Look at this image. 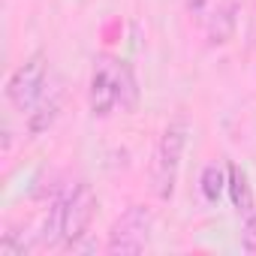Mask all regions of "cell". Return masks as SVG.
<instances>
[{
	"mask_svg": "<svg viewBox=\"0 0 256 256\" xmlns=\"http://www.w3.org/2000/svg\"><path fill=\"white\" fill-rule=\"evenodd\" d=\"M94 214H96V193L90 190V184L88 181L70 184L52 202V208H48V214L42 220L40 244L78 250L82 241L88 238V229L94 223Z\"/></svg>",
	"mask_w": 256,
	"mask_h": 256,
	"instance_id": "obj_1",
	"label": "cell"
},
{
	"mask_svg": "<svg viewBox=\"0 0 256 256\" xmlns=\"http://www.w3.org/2000/svg\"><path fill=\"white\" fill-rule=\"evenodd\" d=\"M139 102L136 72L124 58L100 54L88 82V108L94 118H112L114 112H133Z\"/></svg>",
	"mask_w": 256,
	"mask_h": 256,
	"instance_id": "obj_2",
	"label": "cell"
},
{
	"mask_svg": "<svg viewBox=\"0 0 256 256\" xmlns=\"http://www.w3.org/2000/svg\"><path fill=\"white\" fill-rule=\"evenodd\" d=\"M187 136H190V124L184 114L172 118L160 142L154 148V160H151V190L160 202H169L175 196L178 187V175H181V160H184V148H187Z\"/></svg>",
	"mask_w": 256,
	"mask_h": 256,
	"instance_id": "obj_3",
	"label": "cell"
},
{
	"mask_svg": "<svg viewBox=\"0 0 256 256\" xmlns=\"http://www.w3.org/2000/svg\"><path fill=\"white\" fill-rule=\"evenodd\" d=\"M52 78H48V64H46V54H30L24 64H18L10 78H6V100L16 112L22 114H30L36 108V102L46 96Z\"/></svg>",
	"mask_w": 256,
	"mask_h": 256,
	"instance_id": "obj_4",
	"label": "cell"
},
{
	"mask_svg": "<svg viewBox=\"0 0 256 256\" xmlns=\"http://www.w3.org/2000/svg\"><path fill=\"white\" fill-rule=\"evenodd\" d=\"M151 232H154V214L148 205H130L108 229L106 238V253L118 256V253H142L151 244Z\"/></svg>",
	"mask_w": 256,
	"mask_h": 256,
	"instance_id": "obj_5",
	"label": "cell"
},
{
	"mask_svg": "<svg viewBox=\"0 0 256 256\" xmlns=\"http://www.w3.org/2000/svg\"><path fill=\"white\" fill-rule=\"evenodd\" d=\"M60 106H64V88L60 84H48L46 96L36 102V108L28 114V133L30 136H42L46 130H52V124L58 120L60 114Z\"/></svg>",
	"mask_w": 256,
	"mask_h": 256,
	"instance_id": "obj_6",
	"label": "cell"
},
{
	"mask_svg": "<svg viewBox=\"0 0 256 256\" xmlns=\"http://www.w3.org/2000/svg\"><path fill=\"white\" fill-rule=\"evenodd\" d=\"M238 24V4L235 0H226V4H217L214 12L205 18V36L208 46H226L235 34Z\"/></svg>",
	"mask_w": 256,
	"mask_h": 256,
	"instance_id": "obj_7",
	"label": "cell"
},
{
	"mask_svg": "<svg viewBox=\"0 0 256 256\" xmlns=\"http://www.w3.org/2000/svg\"><path fill=\"white\" fill-rule=\"evenodd\" d=\"M226 193H229V199H232V208H235L241 217H247V214L256 211L250 178H247V172H244L238 163H229V166H226Z\"/></svg>",
	"mask_w": 256,
	"mask_h": 256,
	"instance_id": "obj_8",
	"label": "cell"
},
{
	"mask_svg": "<svg viewBox=\"0 0 256 256\" xmlns=\"http://www.w3.org/2000/svg\"><path fill=\"white\" fill-rule=\"evenodd\" d=\"M199 193H202L205 202L214 205V202L226 193V169L217 166V163H208V166L202 169V175H199Z\"/></svg>",
	"mask_w": 256,
	"mask_h": 256,
	"instance_id": "obj_9",
	"label": "cell"
},
{
	"mask_svg": "<svg viewBox=\"0 0 256 256\" xmlns=\"http://www.w3.org/2000/svg\"><path fill=\"white\" fill-rule=\"evenodd\" d=\"M24 253H30V244L18 232H4V238H0V256H24Z\"/></svg>",
	"mask_w": 256,
	"mask_h": 256,
	"instance_id": "obj_10",
	"label": "cell"
},
{
	"mask_svg": "<svg viewBox=\"0 0 256 256\" xmlns=\"http://www.w3.org/2000/svg\"><path fill=\"white\" fill-rule=\"evenodd\" d=\"M241 247L247 253H256V211L244 217V229H241Z\"/></svg>",
	"mask_w": 256,
	"mask_h": 256,
	"instance_id": "obj_11",
	"label": "cell"
},
{
	"mask_svg": "<svg viewBox=\"0 0 256 256\" xmlns=\"http://www.w3.org/2000/svg\"><path fill=\"white\" fill-rule=\"evenodd\" d=\"M184 6H187L190 18H199V22H205V18H208V16L214 12L217 0H184Z\"/></svg>",
	"mask_w": 256,
	"mask_h": 256,
	"instance_id": "obj_12",
	"label": "cell"
}]
</instances>
